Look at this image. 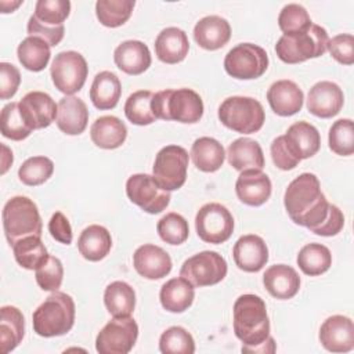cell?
Instances as JSON below:
<instances>
[{
	"mask_svg": "<svg viewBox=\"0 0 354 354\" xmlns=\"http://www.w3.org/2000/svg\"><path fill=\"white\" fill-rule=\"evenodd\" d=\"M283 206L295 224L311 230L325 220L329 202L321 191L318 177L313 173H301L289 183Z\"/></svg>",
	"mask_w": 354,
	"mask_h": 354,
	"instance_id": "1",
	"label": "cell"
},
{
	"mask_svg": "<svg viewBox=\"0 0 354 354\" xmlns=\"http://www.w3.org/2000/svg\"><path fill=\"white\" fill-rule=\"evenodd\" d=\"M234 332L243 346H257L270 336L266 303L256 295H241L232 307Z\"/></svg>",
	"mask_w": 354,
	"mask_h": 354,
	"instance_id": "2",
	"label": "cell"
},
{
	"mask_svg": "<svg viewBox=\"0 0 354 354\" xmlns=\"http://www.w3.org/2000/svg\"><path fill=\"white\" fill-rule=\"evenodd\" d=\"M33 330L41 337L68 333L75 324V301L59 290L51 292L32 315Z\"/></svg>",
	"mask_w": 354,
	"mask_h": 354,
	"instance_id": "3",
	"label": "cell"
},
{
	"mask_svg": "<svg viewBox=\"0 0 354 354\" xmlns=\"http://www.w3.org/2000/svg\"><path fill=\"white\" fill-rule=\"evenodd\" d=\"M152 112L156 119L196 123L203 115V101L191 88H166L153 94Z\"/></svg>",
	"mask_w": 354,
	"mask_h": 354,
	"instance_id": "4",
	"label": "cell"
},
{
	"mask_svg": "<svg viewBox=\"0 0 354 354\" xmlns=\"http://www.w3.org/2000/svg\"><path fill=\"white\" fill-rule=\"evenodd\" d=\"M1 217L4 234L11 246L26 236H41L43 224L39 209L28 196L18 195L8 199Z\"/></svg>",
	"mask_w": 354,
	"mask_h": 354,
	"instance_id": "5",
	"label": "cell"
},
{
	"mask_svg": "<svg viewBox=\"0 0 354 354\" xmlns=\"http://www.w3.org/2000/svg\"><path fill=\"white\" fill-rule=\"evenodd\" d=\"M328 41L329 36L326 30L313 24L306 32L282 35L275 44V53L285 64H300L310 58L324 55Z\"/></svg>",
	"mask_w": 354,
	"mask_h": 354,
	"instance_id": "6",
	"label": "cell"
},
{
	"mask_svg": "<svg viewBox=\"0 0 354 354\" xmlns=\"http://www.w3.org/2000/svg\"><path fill=\"white\" fill-rule=\"evenodd\" d=\"M218 119L230 130L241 134L259 131L266 120L263 105L252 98L234 95L225 98L218 106Z\"/></svg>",
	"mask_w": 354,
	"mask_h": 354,
	"instance_id": "7",
	"label": "cell"
},
{
	"mask_svg": "<svg viewBox=\"0 0 354 354\" xmlns=\"http://www.w3.org/2000/svg\"><path fill=\"white\" fill-rule=\"evenodd\" d=\"M268 68L266 50L253 43H239L232 47L224 58L225 72L239 80L257 79Z\"/></svg>",
	"mask_w": 354,
	"mask_h": 354,
	"instance_id": "8",
	"label": "cell"
},
{
	"mask_svg": "<svg viewBox=\"0 0 354 354\" xmlns=\"http://www.w3.org/2000/svg\"><path fill=\"white\" fill-rule=\"evenodd\" d=\"M50 75L55 88L66 95H73L84 86L88 66L80 53L73 50L61 51L53 59Z\"/></svg>",
	"mask_w": 354,
	"mask_h": 354,
	"instance_id": "9",
	"label": "cell"
},
{
	"mask_svg": "<svg viewBox=\"0 0 354 354\" xmlns=\"http://www.w3.org/2000/svg\"><path fill=\"white\" fill-rule=\"evenodd\" d=\"M228 271L225 259L213 250H203L188 257L180 270V277L185 278L195 288L212 286L221 282Z\"/></svg>",
	"mask_w": 354,
	"mask_h": 354,
	"instance_id": "10",
	"label": "cell"
},
{
	"mask_svg": "<svg viewBox=\"0 0 354 354\" xmlns=\"http://www.w3.org/2000/svg\"><path fill=\"white\" fill-rule=\"evenodd\" d=\"M188 152L180 145H166L155 156L152 176L166 191L181 188L187 180Z\"/></svg>",
	"mask_w": 354,
	"mask_h": 354,
	"instance_id": "11",
	"label": "cell"
},
{
	"mask_svg": "<svg viewBox=\"0 0 354 354\" xmlns=\"http://www.w3.org/2000/svg\"><path fill=\"white\" fill-rule=\"evenodd\" d=\"M198 236L207 243H224L234 232V217L221 203H206L195 216Z\"/></svg>",
	"mask_w": 354,
	"mask_h": 354,
	"instance_id": "12",
	"label": "cell"
},
{
	"mask_svg": "<svg viewBox=\"0 0 354 354\" xmlns=\"http://www.w3.org/2000/svg\"><path fill=\"white\" fill-rule=\"evenodd\" d=\"M127 198L141 210L149 214L163 212L170 203V191L162 188L153 176L137 173L126 181Z\"/></svg>",
	"mask_w": 354,
	"mask_h": 354,
	"instance_id": "13",
	"label": "cell"
},
{
	"mask_svg": "<svg viewBox=\"0 0 354 354\" xmlns=\"http://www.w3.org/2000/svg\"><path fill=\"white\" fill-rule=\"evenodd\" d=\"M138 337V325L131 317L111 319L95 337V350L100 354H127Z\"/></svg>",
	"mask_w": 354,
	"mask_h": 354,
	"instance_id": "14",
	"label": "cell"
},
{
	"mask_svg": "<svg viewBox=\"0 0 354 354\" xmlns=\"http://www.w3.org/2000/svg\"><path fill=\"white\" fill-rule=\"evenodd\" d=\"M18 105L25 123L32 130L48 127L57 119L58 104L47 93L30 91L21 98Z\"/></svg>",
	"mask_w": 354,
	"mask_h": 354,
	"instance_id": "15",
	"label": "cell"
},
{
	"mask_svg": "<svg viewBox=\"0 0 354 354\" xmlns=\"http://www.w3.org/2000/svg\"><path fill=\"white\" fill-rule=\"evenodd\" d=\"M319 342L330 353H348L354 348V324L346 315H332L319 328Z\"/></svg>",
	"mask_w": 354,
	"mask_h": 354,
	"instance_id": "16",
	"label": "cell"
},
{
	"mask_svg": "<svg viewBox=\"0 0 354 354\" xmlns=\"http://www.w3.org/2000/svg\"><path fill=\"white\" fill-rule=\"evenodd\" d=\"M344 104L343 90L333 82L321 80L315 83L307 97V109L314 116L328 119L336 116Z\"/></svg>",
	"mask_w": 354,
	"mask_h": 354,
	"instance_id": "17",
	"label": "cell"
},
{
	"mask_svg": "<svg viewBox=\"0 0 354 354\" xmlns=\"http://www.w3.org/2000/svg\"><path fill=\"white\" fill-rule=\"evenodd\" d=\"M271 191L270 177L259 169L242 170L235 183L238 199L248 206H261L270 199Z\"/></svg>",
	"mask_w": 354,
	"mask_h": 354,
	"instance_id": "18",
	"label": "cell"
},
{
	"mask_svg": "<svg viewBox=\"0 0 354 354\" xmlns=\"http://www.w3.org/2000/svg\"><path fill=\"white\" fill-rule=\"evenodd\" d=\"M236 267L245 272H257L268 261V248L264 239L254 234L242 235L232 248Z\"/></svg>",
	"mask_w": 354,
	"mask_h": 354,
	"instance_id": "19",
	"label": "cell"
},
{
	"mask_svg": "<svg viewBox=\"0 0 354 354\" xmlns=\"http://www.w3.org/2000/svg\"><path fill=\"white\" fill-rule=\"evenodd\" d=\"M136 271L147 279H160L171 271V259L160 246L144 243L133 254Z\"/></svg>",
	"mask_w": 354,
	"mask_h": 354,
	"instance_id": "20",
	"label": "cell"
},
{
	"mask_svg": "<svg viewBox=\"0 0 354 354\" xmlns=\"http://www.w3.org/2000/svg\"><path fill=\"white\" fill-rule=\"evenodd\" d=\"M283 140L290 153L299 160L314 156L321 147V136L317 127L304 120L289 126L283 134Z\"/></svg>",
	"mask_w": 354,
	"mask_h": 354,
	"instance_id": "21",
	"label": "cell"
},
{
	"mask_svg": "<svg viewBox=\"0 0 354 354\" xmlns=\"http://www.w3.org/2000/svg\"><path fill=\"white\" fill-rule=\"evenodd\" d=\"M267 101L271 109L279 116H292L301 111L304 94L292 80L274 82L267 90Z\"/></svg>",
	"mask_w": 354,
	"mask_h": 354,
	"instance_id": "22",
	"label": "cell"
},
{
	"mask_svg": "<svg viewBox=\"0 0 354 354\" xmlns=\"http://www.w3.org/2000/svg\"><path fill=\"white\" fill-rule=\"evenodd\" d=\"M57 126L68 136L82 134L88 122V109L86 102L75 95H65L58 102Z\"/></svg>",
	"mask_w": 354,
	"mask_h": 354,
	"instance_id": "23",
	"label": "cell"
},
{
	"mask_svg": "<svg viewBox=\"0 0 354 354\" xmlns=\"http://www.w3.org/2000/svg\"><path fill=\"white\" fill-rule=\"evenodd\" d=\"M113 61L122 72L136 76L151 66L152 58L147 44L140 40H126L115 48Z\"/></svg>",
	"mask_w": 354,
	"mask_h": 354,
	"instance_id": "24",
	"label": "cell"
},
{
	"mask_svg": "<svg viewBox=\"0 0 354 354\" xmlns=\"http://www.w3.org/2000/svg\"><path fill=\"white\" fill-rule=\"evenodd\" d=\"M194 39L199 47L214 51L230 41L231 26L225 18L207 15L196 22L194 28Z\"/></svg>",
	"mask_w": 354,
	"mask_h": 354,
	"instance_id": "25",
	"label": "cell"
},
{
	"mask_svg": "<svg viewBox=\"0 0 354 354\" xmlns=\"http://www.w3.org/2000/svg\"><path fill=\"white\" fill-rule=\"evenodd\" d=\"M263 283L272 297L288 300L297 295L300 289V277L290 266L274 264L266 270Z\"/></svg>",
	"mask_w": 354,
	"mask_h": 354,
	"instance_id": "26",
	"label": "cell"
},
{
	"mask_svg": "<svg viewBox=\"0 0 354 354\" xmlns=\"http://www.w3.org/2000/svg\"><path fill=\"white\" fill-rule=\"evenodd\" d=\"M189 50L187 33L176 26L163 29L155 39V54L165 64H178L185 59Z\"/></svg>",
	"mask_w": 354,
	"mask_h": 354,
	"instance_id": "27",
	"label": "cell"
},
{
	"mask_svg": "<svg viewBox=\"0 0 354 354\" xmlns=\"http://www.w3.org/2000/svg\"><path fill=\"white\" fill-rule=\"evenodd\" d=\"M90 137L98 148L115 149L126 141L127 127L116 116H100L90 127Z\"/></svg>",
	"mask_w": 354,
	"mask_h": 354,
	"instance_id": "28",
	"label": "cell"
},
{
	"mask_svg": "<svg viewBox=\"0 0 354 354\" xmlns=\"http://www.w3.org/2000/svg\"><path fill=\"white\" fill-rule=\"evenodd\" d=\"M228 163L235 170H248L264 167V155L260 144L252 138L241 137L232 141L227 149Z\"/></svg>",
	"mask_w": 354,
	"mask_h": 354,
	"instance_id": "29",
	"label": "cell"
},
{
	"mask_svg": "<svg viewBox=\"0 0 354 354\" xmlns=\"http://www.w3.org/2000/svg\"><path fill=\"white\" fill-rule=\"evenodd\" d=\"M195 286L185 278L177 277L169 279L159 292L162 307L169 313H184L188 310L195 299Z\"/></svg>",
	"mask_w": 354,
	"mask_h": 354,
	"instance_id": "30",
	"label": "cell"
},
{
	"mask_svg": "<svg viewBox=\"0 0 354 354\" xmlns=\"http://www.w3.org/2000/svg\"><path fill=\"white\" fill-rule=\"evenodd\" d=\"M112 238L109 231L98 224L86 227L77 239L79 253L88 261H100L109 253Z\"/></svg>",
	"mask_w": 354,
	"mask_h": 354,
	"instance_id": "31",
	"label": "cell"
},
{
	"mask_svg": "<svg viewBox=\"0 0 354 354\" xmlns=\"http://www.w3.org/2000/svg\"><path fill=\"white\" fill-rule=\"evenodd\" d=\"M120 94L122 84L115 73L102 71L95 75L90 88V100L97 109L106 111L115 108L119 102Z\"/></svg>",
	"mask_w": 354,
	"mask_h": 354,
	"instance_id": "32",
	"label": "cell"
},
{
	"mask_svg": "<svg viewBox=\"0 0 354 354\" xmlns=\"http://www.w3.org/2000/svg\"><path fill=\"white\" fill-rule=\"evenodd\" d=\"M191 159L198 170L213 173L223 166L225 151L216 138L199 137L191 147Z\"/></svg>",
	"mask_w": 354,
	"mask_h": 354,
	"instance_id": "33",
	"label": "cell"
},
{
	"mask_svg": "<svg viewBox=\"0 0 354 354\" xmlns=\"http://www.w3.org/2000/svg\"><path fill=\"white\" fill-rule=\"evenodd\" d=\"M0 319V343L4 354L19 346L25 335V318L14 306H3Z\"/></svg>",
	"mask_w": 354,
	"mask_h": 354,
	"instance_id": "34",
	"label": "cell"
},
{
	"mask_svg": "<svg viewBox=\"0 0 354 354\" xmlns=\"http://www.w3.org/2000/svg\"><path fill=\"white\" fill-rule=\"evenodd\" d=\"M104 303L112 317H131L136 307V292L124 281L111 282L105 288Z\"/></svg>",
	"mask_w": 354,
	"mask_h": 354,
	"instance_id": "35",
	"label": "cell"
},
{
	"mask_svg": "<svg viewBox=\"0 0 354 354\" xmlns=\"http://www.w3.org/2000/svg\"><path fill=\"white\" fill-rule=\"evenodd\" d=\"M17 55L18 61L25 69L30 72H40L47 66L51 57V50L50 44L41 37L28 36L19 43Z\"/></svg>",
	"mask_w": 354,
	"mask_h": 354,
	"instance_id": "36",
	"label": "cell"
},
{
	"mask_svg": "<svg viewBox=\"0 0 354 354\" xmlns=\"http://www.w3.org/2000/svg\"><path fill=\"white\" fill-rule=\"evenodd\" d=\"M299 268L310 277H317L326 272L332 266L330 250L322 243H307L304 245L297 254Z\"/></svg>",
	"mask_w": 354,
	"mask_h": 354,
	"instance_id": "37",
	"label": "cell"
},
{
	"mask_svg": "<svg viewBox=\"0 0 354 354\" xmlns=\"http://www.w3.org/2000/svg\"><path fill=\"white\" fill-rule=\"evenodd\" d=\"M12 252L17 263L26 270H36L48 259L41 236L35 235L17 241L12 245Z\"/></svg>",
	"mask_w": 354,
	"mask_h": 354,
	"instance_id": "38",
	"label": "cell"
},
{
	"mask_svg": "<svg viewBox=\"0 0 354 354\" xmlns=\"http://www.w3.org/2000/svg\"><path fill=\"white\" fill-rule=\"evenodd\" d=\"M134 6V0H98L95 3V15L101 25L118 28L129 21Z\"/></svg>",
	"mask_w": 354,
	"mask_h": 354,
	"instance_id": "39",
	"label": "cell"
},
{
	"mask_svg": "<svg viewBox=\"0 0 354 354\" xmlns=\"http://www.w3.org/2000/svg\"><path fill=\"white\" fill-rule=\"evenodd\" d=\"M153 93L149 90H138L129 95L124 102V115L133 124L147 126L156 120L152 112Z\"/></svg>",
	"mask_w": 354,
	"mask_h": 354,
	"instance_id": "40",
	"label": "cell"
},
{
	"mask_svg": "<svg viewBox=\"0 0 354 354\" xmlns=\"http://www.w3.org/2000/svg\"><path fill=\"white\" fill-rule=\"evenodd\" d=\"M1 134L12 141H22L33 131L24 120L18 102H8L3 106L0 115Z\"/></svg>",
	"mask_w": 354,
	"mask_h": 354,
	"instance_id": "41",
	"label": "cell"
},
{
	"mask_svg": "<svg viewBox=\"0 0 354 354\" xmlns=\"http://www.w3.org/2000/svg\"><path fill=\"white\" fill-rule=\"evenodd\" d=\"M54 171V163L47 156L28 158L18 169L19 180L29 187H36L46 183Z\"/></svg>",
	"mask_w": 354,
	"mask_h": 354,
	"instance_id": "42",
	"label": "cell"
},
{
	"mask_svg": "<svg viewBox=\"0 0 354 354\" xmlns=\"http://www.w3.org/2000/svg\"><path fill=\"white\" fill-rule=\"evenodd\" d=\"M328 142L332 152L340 156H350L354 152V124L351 119L336 120L328 133Z\"/></svg>",
	"mask_w": 354,
	"mask_h": 354,
	"instance_id": "43",
	"label": "cell"
},
{
	"mask_svg": "<svg viewBox=\"0 0 354 354\" xmlns=\"http://www.w3.org/2000/svg\"><path fill=\"white\" fill-rule=\"evenodd\" d=\"M159 350L163 354H192L195 353V342L183 326H170L160 335Z\"/></svg>",
	"mask_w": 354,
	"mask_h": 354,
	"instance_id": "44",
	"label": "cell"
},
{
	"mask_svg": "<svg viewBox=\"0 0 354 354\" xmlns=\"http://www.w3.org/2000/svg\"><path fill=\"white\" fill-rule=\"evenodd\" d=\"M160 239L169 245H181L189 235L188 221L178 213L170 212L165 214L156 224Z\"/></svg>",
	"mask_w": 354,
	"mask_h": 354,
	"instance_id": "45",
	"label": "cell"
},
{
	"mask_svg": "<svg viewBox=\"0 0 354 354\" xmlns=\"http://www.w3.org/2000/svg\"><path fill=\"white\" fill-rule=\"evenodd\" d=\"M71 14V1L68 0H39L35 6L36 19L50 28L64 25Z\"/></svg>",
	"mask_w": 354,
	"mask_h": 354,
	"instance_id": "46",
	"label": "cell"
},
{
	"mask_svg": "<svg viewBox=\"0 0 354 354\" xmlns=\"http://www.w3.org/2000/svg\"><path fill=\"white\" fill-rule=\"evenodd\" d=\"M313 25L307 10L296 3L286 4L278 15V26L283 35L306 32Z\"/></svg>",
	"mask_w": 354,
	"mask_h": 354,
	"instance_id": "47",
	"label": "cell"
},
{
	"mask_svg": "<svg viewBox=\"0 0 354 354\" xmlns=\"http://www.w3.org/2000/svg\"><path fill=\"white\" fill-rule=\"evenodd\" d=\"M35 278L40 289L46 292L58 290L64 278V267L61 260L55 256H48V259L35 270Z\"/></svg>",
	"mask_w": 354,
	"mask_h": 354,
	"instance_id": "48",
	"label": "cell"
},
{
	"mask_svg": "<svg viewBox=\"0 0 354 354\" xmlns=\"http://www.w3.org/2000/svg\"><path fill=\"white\" fill-rule=\"evenodd\" d=\"M326 51L335 61L342 65L354 64V36L350 33H340L329 39Z\"/></svg>",
	"mask_w": 354,
	"mask_h": 354,
	"instance_id": "49",
	"label": "cell"
},
{
	"mask_svg": "<svg viewBox=\"0 0 354 354\" xmlns=\"http://www.w3.org/2000/svg\"><path fill=\"white\" fill-rule=\"evenodd\" d=\"M21 83L18 68L8 62H0V98L8 100L15 95Z\"/></svg>",
	"mask_w": 354,
	"mask_h": 354,
	"instance_id": "50",
	"label": "cell"
},
{
	"mask_svg": "<svg viewBox=\"0 0 354 354\" xmlns=\"http://www.w3.org/2000/svg\"><path fill=\"white\" fill-rule=\"evenodd\" d=\"M343 227H344V216L342 210L337 206L329 203L328 214L325 220L319 225L311 228L310 231L321 236H335L343 230Z\"/></svg>",
	"mask_w": 354,
	"mask_h": 354,
	"instance_id": "51",
	"label": "cell"
},
{
	"mask_svg": "<svg viewBox=\"0 0 354 354\" xmlns=\"http://www.w3.org/2000/svg\"><path fill=\"white\" fill-rule=\"evenodd\" d=\"M28 33L29 36H36V37H41L43 40H46L50 47H55L57 44H59V41L64 39V33H65V26H57V28H50L46 26L43 24H40L35 15H32L28 21Z\"/></svg>",
	"mask_w": 354,
	"mask_h": 354,
	"instance_id": "52",
	"label": "cell"
},
{
	"mask_svg": "<svg viewBox=\"0 0 354 354\" xmlns=\"http://www.w3.org/2000/svg\"><path fill=\"white\" fill-rule=\"evenodd\" d=\"M270 151H271V158L274 165L281 170H292L300 163V160L295 158L288 149L283 136H279L272 140Z\"/></svg>",
	"mask_w": 354,
	"mask_h": 354,
	"instance_id": "53",
	"label": "cell"
},
{
	"mask_svg": "<svg viewBox=\"0 0 354 354\" xmlns=\"http://www.w3.org/2000/svg\"><path fill=\"white\" fill-rule=\"evenodd\" d=\"M48 232L59 243H64V245L72 243L73 234H72L71 223L61 212H55L51 216V218L48 221Z\"/></svg>",
	"mask_w": 354,
	"mask_h": 354,
	"instance_id": "54",
	"label": "cell"
},
{
	"mask_svg": "<svg viewBox=\"0 0 354 354\" xmlns=\"http://www.w3.org/2000/svg\"><path fill=\"white\" fill-rule=\"evenodd\" d=\"M242 353H274L277 350L275 346V340L268 336L263 343L257 344V346H243L242 344Z\"/></svg>",
	"mask_w": 354,
	"mask_h": 354,
	"instance_id": "55",
	"label": "cell"
},
{
	"mask_svg": "<svg viewBox=\"0 0 354 354\" xmlns=\"http://www.w3.org/2000/svg\"><path fill=\"white\" fill-rule=\"evenodd\" d=\"M24 1H6V0H1L0 1V7H1V12L3 14H7V12H12L15 8H18Z\"/></svg>",
	"mask_w": 354,
	"mask_h": 354,
	"instance_id": "56",
	"label": "cell"
}]
</instances>
